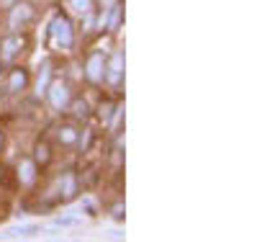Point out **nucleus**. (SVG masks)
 I'll return each instance as SVG.
<instances>
[{"mask_svg": "<svg viewBox=\"0 0 257 242\" xmlns=\"http://www.w3.org/2000/svg\"><path fill=\"white\" fill-rule=\"evenodd\" d=\"M34 232H39V227H24V229H13V232H8V234H13V237H29V234H34Z\"/></svg>", "mask_w": 257, "mask_h": 242, "instance_id": "1", "label": "nucleus"}, {"mask_svg": "<svg viewBox=\"0 0 257 242\" xmlns=\"http://www.w3.org/2000/svg\"><path fill=\"white\" fill-rule=\"evenodd\" d=\"M57 224H64V227H70V224H77V219H57Z\"/></svg>", "mask_w": 257, "mask_h": 242, "instance_id": "2", "label": "nucleus"}]
</instances>
